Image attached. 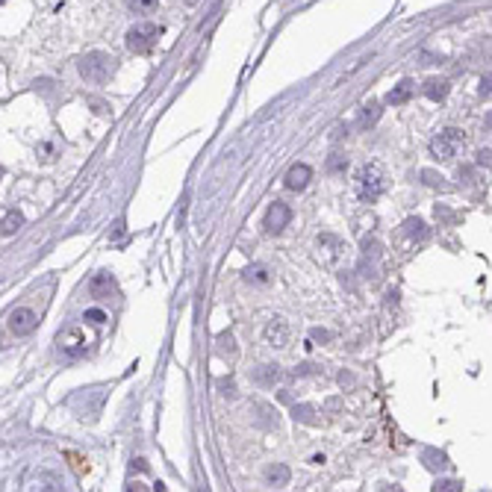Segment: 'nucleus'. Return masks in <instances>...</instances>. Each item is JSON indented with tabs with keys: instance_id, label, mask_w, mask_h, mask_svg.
Segmentation results:
<instances>
[{
	"instance_id": "a211bd4d",
	"label": "nucleus",
	"mask_w": 492,
	"mask_h": 492,
	"mask_svg": "<svg viewBox=\"0 0 492 492\" xmlns=\"http://www.w3.org/2000/svg\"><path fill=\"white\" fill-rule=\"evenodd\" d=\"M245 281L253 286H268L271 283V271L266 266H248L245 268Z\"/></svg>"
},
{
	"instance_id": "9b49d317",
	"label": "nucleus",
	"mask_w": 492,
	"mask_h": 492,
	"mask_svg": "<svg viewBox=\"0 0 492 492\" xmlns=\"http://www.w3.org/2000/svg\"><path fill=\"white\" fill-rule=\"evenodd\" d=\"M266 342L271 348H286V342H289V328L283 318H271L268 328H266Z\"/></svg>"
},
{
	"instance_id": "f03ea898",
	"label": "nucleus",
	"mask_w": 492,
	"mask_h": 492,
	"mask_svg": "<svg viewBox=\"0 0 492 492\" xmlns=\"http://www.w3.org/2000/svg\"><path fill=\"white\" fill-rule=\"evenodd\" d=\"M387 189H389V177H387V171H383L377 162L360 165V171H357V195H360V201H369L372 204Z\"/></svg>"
},
{
	"instance_id": "7c9ffc66",
	"label": "nucleus",
	"mask_w": 492,
	"mask_h": 492,
	"mask_svg": "<svg viewBox=\"0 0 492 492\" xmlns=\"http://www.w3.org/2000/svg\"><path fill=\"white\" fill-rule=\"evenodd\" d=\"M310 336H313L315 342H328V339H330V333H328V330H322V328H313V330H310Z\"/></svg>"
},
{
	"instance_id": "7ed1b4c3",
	"label": "nucleus",
	"mask_w": 492,
	"mask_h": 492,
	"mask_svg": "<svg viewBox=\"0 0 492 492\" xmlns=\"http://www.w3.org/2000/svg\"><path fill=\"white\" fill-rule=\"evenodd\" d=\"M159 36H162V27L151 24V21H145V24H136V27L127 30L124 45H127V51H133V53H151L157 48Z\"/></svg>"
},
{
	"instance_id": "4468645a",
	"label": "nucleus",
	"mask_w": 492,
	"mask_h": 492,
	"mask_svg": "<svg viewBox=\"0 0 492 492\" xmlns=\"http://www.w3.org/2000/svg\"><path fill=\"white\" fill-rule=\"evenodd\" d=\"M251 380L256 383V387H274V383L281 380V366H260V369H253Z\"/></svg>"
},
{
	"instance_id": "f3484780",
	"label": "nucleus",
	"mask_w": 492,
	"mask_h": 492,
	"mask_svg": "<svg viewBox=\"0 0 492 492\" xmlns=\"http://www.w3.org/2000/svg\"><path fill=\"white\" fill-rule=\"evenodd\" d=\"M410 95H413V83L410 80H401L395 89L387 95V103H392V106H401V103H407L410 100Z\"/></svg>"
},
{
	"instance_id": "c756f323",
	"label": "nucleus",
	"mask_w": 492,
	"mask_h": 492,
	"mask_svg": "<svg viewBox=\"0 0 492 492\" xmlns=\"http://www.w3.org/2000/svg\"><path fill=\"white\" fill-rule=\"evenodd\" d=\"M489 157H492V151H489V147H483V151H478V159H475V162H478L481 168H489Z\"/></svg>"
},
{
	"instance_id": "a878e982",
	"label": "nucleus",
	"mask_w": 492,
	"mask_h": 492,
	"mask_svg": "<svg viewBox=\"0 0 492 492\" xmlns=\"http://www.w3.org/2000/svg\"><path fill=\"white\" fill-rule=\"evenodd\" d=\"M83 322H89V325L100 328V325H106V322H110V315H106L103 310H85V313H83Z\"/></svg>"
},
{
	"instance_id": "20e7f679",
	"label": "nucleus",
	"mask_w": 492,
	"mask_h": 492,
	"mask_svg": "<svg viewBox=\"0 0 492 492\" xmlns=\"http://www.w3.org/2000/svg\"><path fill=\"white\" fill-rule=\"evenodd\" d=\"M56 345H59V354L66 357V360H80V357H85V354H89V345H92V339L85 336V328L74 325V328H68L66 333H59Z\"/></svg>"
},
{
	"instance_id": "f704fd0d",
	"label": "nucleus",
	"mask_w": 492,
	"mask_h": 492,
	"mask_svg": "<svg viewBox=\"0 0 492 492\" xmlns=\"http://www.w3.org/2000/svg\"><path fill=\"white\" fill-rule=\"evenodd\" d=\"M0 177H4V168H0Z\"/></svg>"
},
{
	"instance_id": "5701e85b",
	"label": "nucleus",
	"mask_w": 492,
	"mask_h": 492,
	"mask_svg": "<svg viewBox=\"0 0 492 492\" xmlns=\"http://www.w3.org/2000/svg\"><path fill=\"white\" fill-rule=\"evenodd\" d=\"M216 345H219V354H221V357H230V360L236 357V342H233L230 333H219V336H216Z\"/></svg>"
},
{
	"instance_id": "6ab92c4d",
	"label": "nucleus",
	"mask_w": 492,
	"mask_h": 492,
	"mask_svg": "<svg viewBox=\"0 0 492 492\" xmlns=\"http://www.w3.org/2000/svg\"><path fill=\"white\" fill-rule=\"evenodd\" d=\"M292 419L301 422V424H318V410L313 404H295L292 407Z\"/></svg>"
},
{
	"instance_id": "b1692460",
	"label": "nucleus",
	"mask_w": 492,
	"mask_h": 492,
	"mask_svg": "<svg viewBox=\"0 0 492 492\" xmlns=\"http://www.w3.org/2000/svg\"><path fill=\"white\" fill-rule=\"evenodd\" d=\"M422 460H424L427 469H434V472H436V469H439V472H442V469H448V457L439 454V451H424Z\"/></svg>"
},
{
	"instance_id": "6e6552de",
	"label": "nucleus",
	"mask_w": 492,
	"mask_h": 492,
	"mask_svg": "<svg viewBox=\"0 0 492 492\" xmlns=\"http://www.w3.org/2000/svg\"><path fill=\"white\" fill-rule=\"evenodd\" d=\"M310 180H313V168H310L307 162H295V165L286 171L283 186H286L289 192H304V189L310 186Z\"/></svg>"
},
{
	"instance_id": "0eeeda50",
	"label": "nucleus",
	"mask_w": 492,
	"mask_h": 492,
	"mask_svg": "<svg viewBox=\"0 0 492 492\" xmlns=\"http://www.w3.org/2000/svg\"><path fill=\"white\" fill-rule=\"evenodd\" d=\"M289 221H292V206L283 204V201H274L266 212L263 227H266V233H283L289 227Z\"/></svg>"
},
{
	"instance_id": "dca6fc26",
	"label": "nucleus",
	"mask_w": 492,
	"mask_h": 492,
	"mask_svg": "<svg viewBox=\"0 0 492 492\" xmlns=\"http://www.w3.org/2000/svg\"><path fill=\"white\" fill-rule=\"evenodd\" d=\"M380 118V103H375V100H369L366 106L360 110V118H357V127L360 130H369V127L375 124Z\"/></svg>"
},
{
	"instance_id": "f257e3e1",
	"label": "nucleus",
	"mask_w": 492,
	"mask_h": 492,
	"mask_svg": "<svg viewBox=\"0 0 492 492\" xmlns=\"http://www.w3.org/2000/svg\"><path fill=\"white\" fill-rule=\"evenodd\" d=\"M118 68V59L112 53H106V51H89V53H83L77 59V71L83 80H89V83H106Z\"/></svg>"
},
{
	"instance_id": "393cba45",
	"label": "nucleus",
	"mask_w": 492,
	"mask_h": 492,
	"mask_svg": "<svg viewBox=\"0 0 492 492\" xmlns=\"http://www.w3.org/2000/svg\"><path fill=\"white\" fill-rule=\"evenodd\" d=\"M328 174H345V168H348V157H342V154H333L328 159Z\"/></svg>"
},
{
	"instance_id": "c9c22d12",
	"label": "nucleus",
	"mask_w": 492,
	"mask_h": 492,
	"mask_svg": "<svg viewBox=\"0 0 492 492\" xmlns=\"http://www.w3.org/2000/svg\"><path fill=\"white\" fill-rule=\"evenodd\" d=\"M4 4H6V0H0V6H4Z\"/></svg>"
},
{
	"instance_id": "1a4fd4ad",
	"label": "nucleus",
	"mask_w": 492,
	"mask_h": 492,
	"mask_svg": "<svg viewBox=\"0 0 492 492\" xmlns=\"http://www.w3.org/2000/svg\"><path fill=\"white\" fill-rule=\"evenodd\" d=\"M115 292V277L110 271H98L92 281H89V295L98 298V301H103V298H110Z\"/></svg>"
},
{
	"instance_id": "473e14b6",
	"label": "nucleus",
	"mask_w": 492,
	"mask_h": 492,
	"mask_svg": "<svg viewBox=\"0 0 492 492\" xmlns=\"http://www.w3.org/2000/svg\"><path fill=\"white\" fill-rule=\"evenodd\" d=\"M481 95H483V98H489V77H483V80H481Z\"/></svg>"
},
{
	"instance_id": "423d86ee",
	"label": "nucleus",
	"mask_w": 492,
	"mask_h": 492,
	"mask_svg": "<svg viewBox=\"0 0 492 492\" xmlns=\"http://www.w3.org/2000/svg\"><path fill=\"white\" fill-rule=\"evenodd\" d=\"M6 328L12 336H30L38 328V313L33 307H15L6 318Z\"/></svg>"
},
{
	"instance_id": "412c9836",
	"label": "nucleus",
	"mask_w": 492,
	"mask_h": 492,
	"mask_svg": "<svg viewBox=\"0 0 492 492\" xmlns=\"http://www.w3.org/2000/svg\"><path fill=\"white\" fill-rule=\"evenodd\" d=\"M318 248L328 251V260H336V256L345 251V245H342L336 236H330V233H325V236H318Z\"/></svg>"
},
{
	"instance_id": "ddd939ff",
	"label": "nucleus",
	"mask_w": 492,
	"mask_h": 492,
	"mask_svg": "<svg viewBox=\"0 0 492 492\" xmlns=\"http://www.w3.org/2000/svg\"><path fill=\"white\" fill-rule=\"evenodd\" d=\"M266 483L268 486H289V481H292V472H289V466H283V463H274V466H268L266 469Z\"/></svg>"
},
{
	"instance_id": "c85d7f7f",
	"label": "nucleus",
	"mask_w": 492,
	"mask_h": 492,
	"mask_svg": "<svg viewBox=\"0 0 492 492\" xmlns=\"http://www.w3.org/2000/svg\"><path fill=\"white\" fill-rule=\"evenodd\" d=\"M318 372H322V369H318V366H313V362H304V366H298V369H295V375H298V377H307V375H318Z\"/></svg>"
},
{
	"instance_id": "f8f14e48",
	"label": "nucleus",
	"mask_w": 492,
	"mask_h": 492,
	"mask_svg": "<svg viewBox=\"0 0 492 492\" xmlns=\"http://www.w3.org/2000/svg\"><path fill=\"white\" fill-rule=\"evenodd\" d=\"M427 233H431V230H427V224L422 219H407V221L401 224V236L410 239V242H424Z\"/></svg>"
},
{
	"instance_id": "72a5a7b5",
	"label": "nucleus",
	"mask_w": 492,
	"mask_h": 492,
	"mask_svg": "<svg viewBox=\"0 0 492 492\" xmlns=\"http://www.w3.org/2000/svg\"><path fill=\"white\" fill-rule=\"evenodd\" d=\"M183 4H186V6H195V4H198V0H183Z\"/></svg>"
},
{
	"instance_id": "bb28decb",
	"label": "nucleus",
	"mask_w": 492,
	"mask_h": 492,
	"mask_svg": "<svg viewBox=\"0 0 492 492\" xmlns=\"http://www.w3.org/2000/svg\"><path fill=\"white\" fill-rule=\"evenodd\" d=\"M434 489H436V492H457V489H463V483H460V481H436Z\"/></svg>"
},
{
	"instance_id": "4be33fe9",
	"label": "nucleus",
	"mask_w": 492,
	"mask_h": 492,
	"mask_svg": "<svg viewBox=\"0 0 492 492\" xmlns=\"http://www.w3.org/2000/svg\"><path fill=\"white\" fill-rule=\"evenodd\" d=\"M127 9L136 12V15H151L157 6H159V0H124Z\"/></svg>"
},
{
	"instance_id": "aec40b11",
	"label": "nucleus",
	"mask_w": 492,
	"mask_h": 492,
	"mask_svg": "<svg viewBox=\"0 0 492 492\" xmlns=\"http://www.w3.org/2000/svg\"><path fill=\"white\" fill-rule=\"evenodd\" d=\"M24 227V216H21L18 209H12V212H6V219L0 221V233H4V236H15V233Z\"/></svg>"
},
{
	"instance_id": "9d476101",
	"label": "nucleus",
	"mask_w": 492,
	"mask_h": 492,
	"mask_svg": "<svg viewBox=\"0 0 492 492\" xmlns=\"http://www.w3.org/2000/svg\"><path fill=\"white\" fill-rule=\"evenodd\" d=\"M251 416H253V422L260 424V427H266V431H277V410L271 407V404L253 401L251 404Z\"/></svg>"
},
{
	"instance_id": "cd10ccee",
	"label": "nucleus",
	"mask_w": 492,
	"mask_h": 492,
	"mask_svg": "<svg viewBox=\"0 0 492 492\" xmlns=\"http://www.w3.org/2000/svg\"><path fill=\"white\" fill-rule=\"evenodd\" d=\"M422 180H424L427 186H439V189L445 186V183H442L445 177H442V174H434V171H422Z\"/></svg>"
},
{
	"instance_id": "2eb2a0df",
	"label": "nucleus",
	"mask_w": 492,
	"mask_h": 492,
	"mask_svg": "<svg viewBox=\"0 0 492 492\" xmlns=\"http://www.w3.org/2000/svg\"><path fill=\"white\" fill-rule=\"evenodd\" d=\"M448 92H451V83H448V80H439V77H434V80H427L424 83V95L427 98H431V100H445L448 98Z\"/></svg>"
},
{
	"instance_id": "39448f33",
	"label": "nucleus",
	"mask_w": 492,
	"mask_h": 492,
	"mask_svg": "<svg viewBox=\"0 0 492 492\" xmlns=\"http://www.w3.org/2000/svg\"><path fill=\"white\" fill-rule=\"evenodd\" d=\"M463 142H466V136H463V130H457V127H448V130H442L434 142H431V154L436 157V159H454V154L463 147Z\"/></svg>"
},
{
	"instance_id": "2f4dec72",
	"label": "nucleus",
	"mask_w": 492,
	"mask_h": 492,
	"mask_svg": "<svg viewBox=\"0 0 492 492\" xmlns=\"http://www.w3.org/2000/svg\"><path fill=\"white\" fill-rule=\"evenodd\" d=\"M339 383H342V387H354V375L342 372V375H339Z\"/></svg>"
}]
</instances>
